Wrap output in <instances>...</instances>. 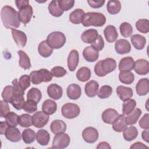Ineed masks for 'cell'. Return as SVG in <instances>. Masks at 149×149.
Here are the masks:
<instances>
[{"instance_id":"cell-1","label":"cell","mask_w":149,"mask_h":149,"mask_svg":"<svg viewBox=\"0 0 149 149\" xmlns=\"http://www.w3.org/2000/svg\"><path fill=\"white\" fill-rule=\"evenodd\" d=\"M1 17L4 27L7 29H16L20 26L18 12L10 6L5 5L2 7Z\"/></svg>"},{"instance_id":"cell-2","label":"cell","mask_w":149,"mask_h":149,"mask_svg":"<svg viewBox=\"0 0 149 149\" xmlns=\"http://www.w3.org/2000/svg\"><path fill=\"white\" fill-rule=\"evenodd\" d=\"M106 22L105 16L101 13L89 12L85 13L82 21V24L84 27L95 26L101 27Z\"/></svg>"},{"instance_id":"cell-3","label":"cell","mask_w":149,"mask_h":149,"mask_svg":"<svg viewBox=\"0 0 149 149\" xmlns=\"http://www.w3.org/2000/svg\"><path fill=\"white\" fill-rule=\"evenodd\" d=\"M30 77L31 83L36 85L39 84L42 82H49L52 79V75L51 72L46 69L32 71L30 74Z\"/></svg>"},{"instance_id":"cell-4","label":"cell","mask_w":149,"mask_h":149,"mask_svg":"<svg viewBox=\"0 0 149 149\" xmlns=\"http://www.w3.org/2000/svg\"><path fill=\"white\" fill-rule=\"evenodd\" d=\"M47 41L53 49L62 48L66 42V37L61 31H54L50 33L47 38Z\"/></svg>"},{"instance_id":"cell-5","label":"cell","mask_w":149,"mask_h":149,"mask_svg":"<svg viewBox=\"0 0 149 149\" xmlns=\"http://www.w3.org/2000/svg\"><path fill=\"white\" fill-rule=\"evenodd\" d=\"M80 112V109L79 106L73 103H66L62 106L61 109L62 115L67 119L76 118L79 115Z\"/></svg>"},{"instance_id":"cell-6","label":"cell","mask_w":149,"mask_h":149,"mask_svg":"<svg viewBox=\"0 0 149 149\" xmlns=\"http://www.w3.org/2000/svg\"><path fill=\"white\" fill-rule=\"evenodd\" d=\"M70 141L69 136L65 133L56 134L52 141L53 148H65L67 147Z\"/></svg>"},{"instance_id":"cell-7","label":"cell","mask_w":149,"mask_h":149,"mask_svg":"<svg viewBox=\"0 0 149 149\" xmlns=\"http://www.w3.org/2000/svg\"><path fill=\"white\" fill-rule=\"evenodd\" d=\"M49 116L43 111H37L32 116V124L37 128L45 126L49 120Z\"/></svg>"},{"instance_id":"cell-8","label":"cell","mask_w":149,"mask_h":149,"mask_svg":"<svg viewBox=\"0 0 149 149\" xmlns=\"http://www.w3.org/2000/svg\"><path fill=\"white\" fill-rule=\"evenodd\" d=\"M82 137L88 143H95L98 138V130L93 127H86L82 132Z\"/></svg>"},{"instance_id":"cell-9","label":"cell","mask_w":149,"mask_h":149,"mask_svg":"<svg viewBox=\"0 0 149 149\" xmlns=\"http://www.w3.org/2000/svg\"><path fill=\"white\" fill-rule=\"evenodd\" d=\"M33 13V8L30 5L20 8L18 12V16L20 21L24 24L28 23L31 19Z\"/></svg>"},{"instance_id":"cell-10","label":"cell","mask_w":149,"mask_h":149,"mask_svg":"<svg viewBox=\"0 0 149 149\" xmlns=\"http://www.w3.org/2000/svg\"><path fill=\"white\" fill-rule=\"evenodd\" d=\"M134 70L140 75L147 74L149 72V63L144 59H140L134 63Z\"/></svg>"},{"instance_id":"cell-11","label":"cell","mask_w":149,"mask_h":149,"mask_svg":"<svg viewBox=\"0 0 149 149\" xmlns=\"http://www.w3.org/2000/svg\"><path fill=\"white\" fill-rule=\"evenodd\" d=\"M115 49L119 54H125L131 51L130 42L125 39H119L115 42Z\"/></svg>"},{"instance_id":"cell-12","label":"cell","mask_w":149,"mask_h":149,"mask_svg":"<svg viewBox=\"0 0 149 149\" xmlns=\"http://www.w3.org/2000/svg\"><path fill=\"white\" fill-rule=\"evenodd\" d=\"M101 67L103 73L106 76L108 73L113 72L116 68V62L112 58H108L100 61Z\"/></svg>"},{"instance_id":"cell-13","label":"cell","mask_w":149,"mask_h":149,"mask_svg":"<svg viewBox=\"0 0 149 149\" xmlns=\"http://www.w3.org/2000/svg\"><path fill=\"white\" fill-rule=\"evenodd\" d=\"M11 32L16 45L19 47H25L27 43V36L26 34L22 31L16 29H12Z\"/></svg>"},{"instance_id":"cell-14","label":"cell","mask_w":149,"mask_h":149,"mask_svg":"<svg viewBox=\"0 0 149 149\" xmlns=\"http://www.w3.org/2000/svg\"><path fill=\"white\" fill-rule=\"evenodd\" d=\"M5 136L6 138L12 142H18L21 140L22 134L20 130L16 127L9 126L5 133Z\"/></svg>"},{"instance_id":"cell-15","label":"cell","mask_w":149,"mask_h":149,"mask_svg":"<svg viewBox=\"0 0 149 149\" xmlns=\"http://www.w3.org/2000/svg\"><path fill=\"white\" fill-rule=\"evenodd\" d=\"M47 93L48 96L55 100L60 99L62 97V88L57 84H51L47 88Z\"/></svg>"},{"instance_id":"cell-16","label":"cell","mask_w":149,"mask_h":149,"mask_svg":"<svg viewBox=\"0 0 149 149\" xmlns=\"http://www.w3.org/2000/svg\"><path fill=\"white\" fill-rule=\"evenodd\" d=\"M83 56L87 61L93 62L98 59L99 57V51L91 46H88L83 51Z\"/></svg>"},{"instance_id":"cell-17","label":"cell","mask_w":149,"mask_h":149,"mask_svg":"<svg viewBox=\"0 0 149 149\" xmlns=\"http://www.w3.org/2000/svg\"><path fill=\"white\" fill-rule=\"evenodd\" d=\"M79 61V56L78 51L76 49H72L68 57V66L70 71L73 72L77 68Z\"/></svg>"},{"instance_id":"cell-18","label":"cell","mask_w":149,"mask_h":149,"mask_svg":"<svg viewBox=\"0 0 149 149\" xmlns=\"http://www.w3.org/2000/svg\"><path fill=\"white\" fill-rule=\"evenodd\" d=\"M119 114L114 109L108 108L105 109L101 115V118L104 122L107 124H112L113 121Z\"/></svg>"},{"instance_id":"cell-19","label":"cell","mask_w":149,"mask_h":149,"mask_svg":"<svg viewBox=\"0 0 149 149\" xmlns=\"http://www.w3.org/2000/svg\"><path fill=\"white\" fill-rule=\"evenodd\" d=\"M137 94L140 96L147 94L149 92V81L147 78L140 79L136 86Z\"/></svg>"},{"instance_id":"cell-20","label":"cell","mask_w":149,"mask_h":149,"mask_svg":"<svg viewBox=\"0 0 149 149\" xmlns=\"http://www.w3.org/2000/svg\"><path fill=\"white\" fill-rule=\"evenodd\" d=\"M127 126L124 114L119 115L112 123V128L116 132H121Z\"/></svg>"},{"instance_id":"cell-21","label":"cell","mask_w":149,"mask_h":149,"mask_svg":"<svg viewBox=\"0 0 149 149\" xmlns=\"http://www.w3.org/2000/svg\"><path fill=\"white\" fill-rule=\"evenodd\" d=\"M116 91L119 98L123 101H125L130 99L133 96V90L130 87L119 86L116 88Z\"/></svg>"},{"instance_id":"cell-22","label":"cell","mask_w":149,"mask_h":149,"mask_svg":"<svg viewBox=\"0 0 149 149\" xmlns=\"http://www.w3.org/2000/svg\"><path fill=\"white\" fill-rule=\"evenodd\" d=\"M104 36L108 42H115L118 36V34L115 27L113 25L107 26L104 30Z\"/></svg>"},{"instance_id":"cell-23","label":"cell","mask_w":149,"mask_h":149,"mask_svg":"<svg viewBox=\"0 0 149 149\" xmlns=\"http://www.w3.org/2000/svg\"><path fill=\"white\" fill-rule=\"evenodd\" d=\"M66 93L69 98L73 100H77L81 96V88L76 84H71L68 87Z\"/></svg>"},{"instance_id":"cell-24","label":"cell","mask_w":149,"mask_h":149,"mask_svg":"<svg viewBox=\"0 0 149 149\" xmlns=\"http://www.w3.org/2000/svg\"><path fill=\"white\" fill-rule=\"evenodd\" d=\"M98 36V34L97 30L90 29L84 31L82 33L81 35V39L85 43L91 44L95 40Z\"/></svg>"},{"instance_id":"cell-25","label":"cell","mask_w":149,"mask_h":149,"mask_svg":"<svg viewBox=\"0 0 149 149\" xmlns=\"http://www.w3.org/2000/svg\"><path fill=\"white\" fill-rule=\"evenodd\" d=\"M98 88L99 84L97 81L90 80L85 85V93L88 97H94L97 95Z\"/></svg>"},{"instance_id":"cell-26","label":"cell","mask_w":149,"mask_h":149,"mask_svg":"<svg viewBox=\"0 0 149 149\" xmlns=\"http://www.w3.org/2000/svg\"><path fill=\"white\" fill-rule=\"evenodd\" d=\"M50 129L51 132L55 134L63 133L66 130V125L63 120L56 119L51 122Z\"/></svg>"},{"instance_id":"cell-27","label":"cell","mask_w":149,"mask_h":149,"mask_svg":"<svg viewBox=\"0 0 149 149\" xmlns=\"http://www.w3.org/2000/svg\"><path fill=\"white\" fill-rule=\"evenodd\" d=\"M57 109L56 103L50 99L46 100L44 101L42 105V110L47 115L54 114Z\"/></svg>"},{"instance_id":"cell-28","label":"cell","mask_w":149,"mask_h":149,"mask_svg":"<svg viewBox=\"0 0 149 149\" xmlns=\"http://www.w3.org/2000/svg\"><path fill=\"white\" fill-rule=\"evenodd\" d=\"M38 51L41 56L44 58L49 57L53 52V48L47 42V40L41 42L38 47Z\"/></svg>"},{"instance_id":"cell-29","label":"cell","mask_w":149,"mask_h":149,"mask_svg":"<svg viewBox=\"0 0 149 149\" xmlns=\"http://www.w3.org/2000/svg\"><path fill=\"white\" fill-rule=\"evenodd\" d=\"M134 60L133 58L130 56H127L123 58L120 59L119 63V70H129L131 71L133 69Z\"/></svg>"},{"instance_id":"cell-30","label":"cell","mask_w":149,"mask_h":149,"mask_svg":"<svg viewBox=\"0 0 149 149\" xmlns=\"http://www.w3.org/2000/svg\"><path fill=\"white\" fill-rule=\"evenodd\" d=\"M85 12L81 9H76L69 15V20L73 24H79L82 23Z\"/></svg>"},{"instance_id":"cell-31","label":"cell","mask_w":149,"mask_h":149,"mask_svg":"<svg viewBox=\"0 0 149 149\" xmlns=\"http://www.w3.org/2000/svg\"><path fill=\"white\" fill-rule=\"evenodd\" d=\"M131 42L136 49L141 50L144 48L146 43V39L144 36L136 34L132 36Z\"/></svg>"},{"instance_id":"cell-32","label":"cell","mask_w":149,"mask_h":149,"mask_svg":"<svg viewBox=\"0 0 149 149\" xmlns=\"http://www.w3.org/2000/svg\"><path fill=\"white\" fill-rule=\"evenodd\" d=\"M37 141L41 146H46L50 140L49 133L44 129H40L36 133Z\"/></svg>"},{"instance_id":"cell-33","label":"cell","mask_w":149,"mask_h":149,"mask_svg":"<svg viewBox=\"0 0 149 149\" xmlns=\"http://www.w3.org/2000/svg\"><path fill=\"white\" fill-rule=\"evenodd\" d=\"M17 54L19 55V66L24 69H29L31 65L30 63V59L27 54L22 50L18 51Z\"/></svg>"},{"instance_id":"cell-34","label":"cell","mask_w":149,"mask_h":149,"mask_svg":"<svg viewBox=\"0 0 149 149\" xmlns=\"http://www.w3.org/2000/svg\"><path fill=\"white\" fill-rule=\"evenodd\" d=\"M138 135V130L135 126H130L127 127L123 131V136L125 139L127 141H130L134 140Z\"/></svg>"},{"instance_id":"cell-35","label":"cell","mask_w":149,"mask_h":149,"mask_svg":"<svg viewBox=\"0 0 149 149\" xmlns=\"http://www.w3.org/2000/svg\"><path fill=\"white\" fill-rule=\"evenodd\" d=\"M119 79L121 83L130 84L134 81V76L131 71L122 70L119 73Z\"/></svg>"},{"instance_id":"cell-36","label":"cell","mask_w":149,"mask_h":149,"mask_svg":"<svg viewBox=\"0 0 149 149\" xmlns=\"http://www.w3.org/2000/svg\"><path fill=\"white\" fill-rule=\"evenodd\" d=\"M141 110L139 108H136L130 113L127 114V116H125L126 122L127 125H133L136 123L139 118L141 115Z\"/></svg>"},{"instance_id":"cell-37","label":"cell","mask_w":149,"mask_h":149,"mask_svg":"<svg viewBox=\"0 0 149 149\" xmlns=\"http://www.w3.org/2000/svg\"><path fill=\"white\" fill-rule=\"evenodd\" d=\"M107 9L109 13L116 15L118 13L121 9V4L119 1L111 0L107 2Z\"/></svg>"},{"instance_id":"cell-38","label":"cell","mask_w":149,"mask_h":149,"mask_svg":"<svg viewBox=\"0 0 149 149\" xmlns=\"http://www.w3.org/2000/svg\"><path fill=\"white\" fill-rule=\"evenodd\" d=\"M91 77V70L87 67L80 68L76 73L77 79L82 82L87 81Z\"/></svg>"},{"instance_id":"cell-39","label":"cell","mask_w":149,"mask_h":149,"mask_svg":"<svg viewBox=\"0 0 149 149\" xmlns=\"http://www.w3.org/2000/svg\"><path fill=\"white\" fill-rule=\"evenodd\" d=\"M48 8L50 14L55 17H59L63 13V11L59 8L58 1L56 0L52 1L49 3Z\"/></svg>"},{"instance_id":"cell-40","label":"cell","mask_w":149,"mask_h":149,"mask_svg":"<svg viewBox=\"0 0 149 149\" xmlns=\"http://www.w3.org/2000/svg\"><path fill=\"white\" fill-rule=\"evenodd\" d=\"M22 137L26 144H31L34 141L36 138L35 132L31 129H24L22 134Z\"/></svg>"},{"instance_id":"cell-41","label":"cell","mask_w":149,"mask_h":149,"mask_svg":"<svg viewBox=\"0 0 149 149\" xmlns=\"http://www.w3.org/2000/svg\"><path fill=\"white\" fill-rule=\"evenodd\" d=\"M42 98V93L41 91L35 87L31 88L29 90L27 94V99L31 100L38 103Z\"/></svg>"},{"instance_id":"cell-42","label":"cell","mask_w":149,"mask_h":149,"mask_svg":"<svg viewBox=\"0 0 149 149\" xmlns=\"http://www.w3.org/2000/svg\"><path fill=\"white\" fill-rule=\"evenodd\" d=\"M136 106V102L134 99H129L123 103L122 112L124 115H127L133 111Z\"/></svg>"},{"instance_id":"cell-43","label":"cell","mask_w":149,"mask_h":149,"mask_svg":"<svg viewBox=\"0 0 149 149\" xmlns=\"http://www.w3.org/2000/svg\"><path fill=\"white\" fill-rule=\"evenodd\" d=\"M136 29L142 33H147L149 31V21L146 19L138 20L136 23Z\"/></svg>"},{"instance_id":"cell-44","label":"cell","mask_w":149,"mask_h":149,"mask_svg":"<svg viewBox=\"0 0 149 149\" xmlns=\"http://www.w3.org/2000/svg\"><path fill=\"white\" fill-rule=\"evenodd\" d=\"M5 118L9 126L16 127L19 124V116L13 112H9Z\"/></svg>"},{"instance_id":"cell-45","label":"cell","mask_w":149,"mask_h":149,"mask_svg":"<svg viewBox=\"0 0 149 149\" xmlns=\"http://www.w3.org/2000/svg\"><path fill=\"white\" fill-rule=\"evenodd\" d=\"M19 124L21 127H28L32 124V116L28 113H23L19 116Z\"/></svg>"},{"instance_id":"cell-46","label":"cell","mask_w":149,"mask_h":149,"mask_svg":"<svg viewBox=\"0 0 149 149\" xmlns=\"http://www.w3.org/2000/svg\"><path fill=\"white\" fill-rule=\"evenodd\" d=\"M120 34L124 37H129L133 33V27L132 25L127 22H123L119 26Z\"/></svg>"},{"instance_id":"cell-47","label":"cell","mask_w":149,"mask_h":149,"mask_svg":"<svg viewBox=\"0 0 149 149\" xmlns=\"http://www.w3.org/2000/svg\"><path fill=\"white\" fill-rule=\"evenodd\" d=\"M25 101L23 95L12 96L10 104L17 110H21L23 108Z\"/></svg>"},{"instance_id":"cell-48","label":"cell","mask_w":149,"mask_h":149,"mask_svg":"<svg viewBox=\"0 0 149 149\" xmlns=\"http://www.w3.org/2000/svg\"><path fill=\"white\" fill-rule=\"evenodd\" d=\"M112 93V88L110 86H102L97 92V95L99 98L105 99L109 97Z\"/></svg>"},{"instance_id":"cell-49","label":"cell","mask_w":149,"mask_h":149,"mask_svg":"<svg viewBox=\"0 0 149 149\" xmlns=\"http://www.w3.org/2000/svg\"><path fill=\"white\" fill-rule=\"evenodd\" d=\"M13 96V86H6L4 87L2 92V97L3 101L10 103L12 98Z\"/></svg>"},{"instance_id":"cell-50","label":"cell","mask_w":149,"mask_h":149,"mask_svg":"<svg viewBox=\"0 0 149 149\" xmlns=\"http://www.w3.org/2000/svg\"><path fill=\"white\" fill-rule=\"evenodd\" d=\"M37 103L33 100H27L26 101H25L23 109L27 113H33L34 112H36V111L37 110Z\"/></svg>"},{"instance_id":"cell-51","label":"cell","mask_w":149,"mask_h":149,"mask_svg":"<svg viewBox=\"0 0 149 149\" xmlns=\"http://www.w3.org/2000/svg\"><path fill=\"white\" fill-rule=\"evenodd\" d=\"M58 2L59 8L63 12L69 10L74 5V1L73 0H58Z\"/></svg>"},{"instance_id":"cell-52","label":"cell","mask_w":149,"mask_h":149,"mask_svg":"<svg viewBox=\"0 0 149 149\" xmlns=\"http://www.w3.org/2000/svg\"><path fill=\"white\" fill-rule=\"evenodd\" d=\"M13 84V96L24 95V91L20 86L17 79H14L12 81Z\"/></svg>"},{"instance_id":"cell-53","label":"cell","mask_w":149,"mask_h":149,"mask_svg":"<svg viewBox=\"0 0 149 149\" xmlns=\"http://www.w3.org/2000/svg\"><path fill=\"white\" fill-rule=\"evenodd\" d=\"M51 73L54 77H62L67 73V72L66 69L62 66H55L51 69Z\"/></svg>"},{"instance_id":"cell-54","label":"cell","mask_w":149,"mask_h":149,"mask_svg":"<svg viewBox=\"0 0 149 149\" xmlns=\"http://www.w3.org/2000/svg\"><path fill=\"white\" fill-rule=\"evenodd\" d=\"M30 77L27 74H24L20 76L19 79V83L24 91L30 86Z\"/></svg>"},{"instance_id":"cell-55","label":"cell","mask_w":149,"mask_h":149,"mask_svg":"<svg viewBox=\"0 0 149 149\" xmlns=\"http://www.w3.org/2000/svg\"><path fill=\"white\" fill-rule=\"evenodd\" d=\"M91 47L97 50L98 51H101L104 47V41L101 35H98L95 40L91 44Z\"/></svg>"},{"instance_id":"cell-56","label":"cell","mask_w":149,"mask_h":149,"mask_svg":"<svg viewBox=\"0 0 149 149\" xmlns=\"http://www.w3.org/2000/svg\"><path fill=\"white\" fill-rule=\"evenodd\" d=\"M10 112V108L8 102L1 100L0 101V116L1 118H4Z\"/></svg>"},{"instance_id":"cell-57","label":"cell","mask_w":149,"mask_h":149,"mask_svg":"<svg viewBox=\"0 0 149 149\" xmlns=\"http://www.w3.org/2000/svg\"><path fill=\"white\" fill-rule=\"evenodd\" d=\"M139 126L141 128L144 129H148L149 128V114L146 113L140 119L139 122Z\"/></svg>"},{"instance_id":"cell-58","label":"cell","mask_w":149,"mask_h":149,"mask_svg":"<svg viewBox=\"0 0 149 149\" xmlns=\"http://www.w3.org/2000/svg\"><path fill=\"white\" fill-rule=\"evenodd\" d=\"M105 1H94V0H88L87 3L89 4V5L93 8H99L103 6V5L105 3Z\"/></svg>"},{"instance_id":"cell-59","label":"cell","mask_w":149,"mask_h":149,"mask_svg":"<svg viewBox=\"0 0 149 149\" xmlns=\"http://www.w3.org/2000/svg\"><path fill=\"white\" fill-rule=\"evenodd\" d=\"M15 3L16 5V7L19 9H20V8L29 5V0H17V1H15Z\"/></svg>"},{"instance_id":"cell-60","label":"cell","mask_w":149,"mask_h":149,"mask_svg":"<svg viewBox=\"0 0 149 149\" xmlns=\"http://www.w3.org/2000/svg\"><path fill=\"white\" fill-rule=\"evenodd\" d=\"M148 147L144 145L141 142H136L133 143L131 146L130 148H148Z\"/></svg>"},{"instance_id":"cell-61","label":"cell","mask_w":149,"mask_h":149,"mask_svg":"<svg viewBox=\"0 0 149 149\" xmlns=\"http://www.w3.org/2000/svg\"><path fill=\"white\" fill-rule=\"evenodd\" d=\"M8 127H9V126L6 122H0V133H1V134H5V133Z\"/></svg>"},{"instance_id":"cell-62","label":"cell","mask_w":149,"mask_h":149,"mask_svg":"<svg viewBox=\"0 0 149 149\" xmlns=\"http://www.w3.org/2000/svg\"><path fill=\"white\" fill-rule=\"evenodd\" d=\"M97 149H102V148H105V149H110L111 146L110 145L105 141H102L100 142L98 145L97 146Z\"/></svg>"},{"instance_id":"cell-63","label":"cell","mask_w":149,"mask_h":149,"mask_svg":"<svg viewBox=\"0 0 149 149\" xmlns=\"http://www.w3.org/2000/svg\"><path fill=\"white\" fill-rule=\"evenodd\" d=\"M142 139L147 143L149 142V130L148 129H144L141 134Z\"/></svg>"}]
</instances>
